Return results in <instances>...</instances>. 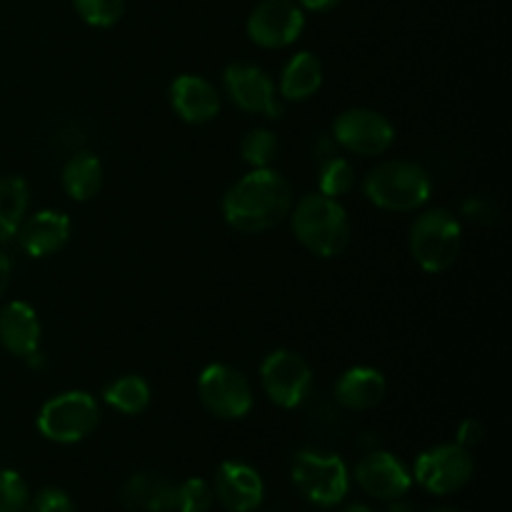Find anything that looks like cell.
I'll use <instances>...</instances> for the list:
<instances>
[{
	"mask_svg": "<svg viewBox=\"0 0 512 512\" xmlns=\"http://www.w3.org/2000/svg\"><path fill=\"white\" fill-rule=\"evenodd\" d=\"M293 210V188L273 168L250 170L223 198V218L240 233H265Z\"/></svg>",
	"mask_w": 512,
	"mask_h": 512,
	"instance_id": "cell-1",
	"label": "cell"
},
{
	"mask_svg": "<svg viewBox=\"0 0 512 512\" xmlns=\"http://www.w3.org/2000/svg\"><path fill=\"white\" fill-rule=\"evenodd\" d=\"M293 233L310 253L338 258L350 245L348 213L335 198L310 193L293 208Z\"/></svg>",
	"mask_w": 512,
	"mask_h": 512,
	"instance_id": "cell-2",
	"label": "cell"
},
{
	"mask_svg": "<svg viewBox=\"0 0 512 512\" xmlns=\"http://www.w3.org/2000/svg\"><path fill=\"white\" fill-rule=\"evenodd\" d=\"M368 200L390 213H413L433 195V180L413 160H383L363 180Z\"/></svg>",
	"mask_w": 512,
	"mask_h": 512,
	"instance_id": "cell-3",
	"label": "cell"
},
{
	"mask_svg": "<svg viewBox=\"0 0 512 512\" xmlns=\"http://www.w3.org/2000/svg\"><path fill=\"white\" fill-rule=\"evenodd\" d=\"M463 228L445 208L425 210L410 228V253L425 273H445L458 260Z\"/></svg>",
	"mask_w": 512,
	"mask_h": 512,
	"instance_id": "cell-4",
	"label": "cell"
},
{
	"mask_svg": "<svg viewBox=\"0 0 512 512\" xmlns=\"http://www.w3.org/2000/svg\"><path fill=\"white\" fill-rule=\"evenodd\" d=\"M293 483L308 503L333 508L348 498L350 473L340 455L303 450L293 460Z\"/></svg>",
	"mask_w": 512,
	"mask_h": 512,
	"instance_id": "cell-5",
	"label": "cell"
},
{
	"mask_svg": "<svg viewBox=\"0 0 512 512\" xmlns=\"http://www.w3.org/2000/svg\"><path fill=\"white\" fill-rule=\"evenodd\" d=\"M100 423L98 400L85 390H68L40 408L38 430L45 440L73 445L88 438Z\"/></svg>",
	"mask_w": 512,
	"mask_h": 512,
	"instance_id": "cell-6",
	"label": "cell"
},
{
	"mask_svg": "<svg viewBox=\"0 0 512 512\" xmlns=\"http://www.w3.org/2000/svg\"><path fill=\"white\" fill-rule=\"evenodd\" d=\"M198 395L203 408L220 420H240L253 410L250 380L233 365H208L198 378Z\"/></svg>",
	"mask_w": 512,
	"mask_h": 512,
	"instance_id": "cell-7",
	"label": "cell"
},
{
	"mask_svg": "<svg viewBox=\"0 0 512 512\" xmlns=\"http://www.w3.org/2000/svg\"><path fill=\"white\" fill-rule=\"evenodd\" d=\"M260 383L278 408L293 410L303 405L313 390V368L295 350H275L260 365Z\"/></svg>",
	"mask_w": 512,
	"mask_h": 512,
	"instance_id": "cell-8",
	"label": "cell"
},
{
	"mask_svg": "<svg viewBox=\"0 0 512 512\" xmlns=\"http://www.w3.org/2000/svg\"><path fill=\"white\" fill-rule=\"evenodd\" d=\"M473 473V455L458 443L435 445L415 460V480L433 495L458 493L470 483Z\"/></svg>",
	"mask_w": 512,
	"mask_h": 512,
	"instance_id": "cell-9",
	"label": "cell"
},
{
	"mask_svg": "<svg viewBox=\"0 0 512 512\" xmlns=\"http://www.w3.org/2000/svg\"><path fill=\"white\" fill-rule=\"evenodd\" d=\"M333 138L348 153L378 158L395 143V128L383 113L370 108H348L333 125Z\"/></svg>",
	"mask_w": 512,
	"mask_h": 512,
	"instance_id": "cell-10",
	"label": "cell"
},
{
	"mask_svg": "<svg viewBox=\"0 0 512 512\" xmlns=\"http://www.w3.org/2000/svg\"><path fill=\"white\" fill-rule=\"evenodd\" d=\"M225 93L245 113L263 115L268 120L283 118L285 108L280 100L278 88L263 68L250 63H233L225 68L223 75Z\"/></svg>",
	"mask_w": 512,
	"mask_h": 512,
	"instance_id": "cell-11",
	"label": "cell"
},
{
	"mask_svg": "<svg viewBox=\"0 0 512 512\" xmlns=\"http://www.w3.org/2000/svg\"><path fill=\"white\" fill-rule=\"evenodd\" d=\"M303 28V8L293 0H263L248 18L250 40L268 50L293 45L303 33Z\"/></svg>",
	"mask_w": 512,
	"mask_h": 512,
	"instance_id": "cell-12",
	"label": "cell"
},
{
	"mask_svg": "<svg viewBox=\"0 0 512 512\" xmlns=\"http://www.w3.org/2000/svg\"><path fill=\"white\" fill-rule=\"evenodd\" d=\"M355 480L370 498L385 503L403 498L413 485V475L403 460L385 450H368V455L355 465Z\"/></svg>",
	"mask_w": 512,
	"mask_h": 512,
	"instance_id": "cell-13",
	"label": "cell"
},
{
	"mask_svg": "<svg viewBox=\"0 0 512 512\" xmlns=\"http://www.w3.org/2000/svg\"><path fill=\"white\" fill-rule=\"evenodd\" d=\"M213 495L225 510L253 512L263 503L265 485L258 470L245 463L228 460V463H223L215 470Z\"/></svg>",
	"mask_w": 512,
	"mask_h": 512,
	"instance_id": "cell-14",
	"label": "cell"
},
{
	"mask_svg": "<svg viewBox=\"0 0 512 512\" xmlns=\"http://www.w3.org/2000/svg\"><path fill=\"white\" fill-rule=\"evenodd\" d=\"M170 105L180 120L190 125H205L218 118L220 95L203 75H178L170 85Z\"/></svg>",
	"mask_w": 512,
	"mask_h": 512,
	"instance_id": "cell-15",
	"label": "cell"
},
{
	"mask_svg": "<svg viewBox=\"0 0 512 512\" xmlns=\"http://www.w3.org/2000/svg\"><path fill=\"white\" fill-rule=\"evenodd\" d=\"M20 248L30 258H48L68 245L70 240V218L63 210H38L23 220L18 230Z\"/></svg>",
	"mask_w": 512,
	"mask_h": 512,
	"instance_id": "cell-16",
	"label": "cell"
},
{
	"mask_svg": "<svg viewBox=\"0 0 512 512\" xmlns=\"http://www.w3.org/2000/svg\"><path fill=\"white\" fill-rule=\"evenodd\" d=\"M388 393V380L380 370L368 368V365H358L340 375L335 383V400L343 405L345 410L353 413H365V410L378 408Z\"/></svg>",
	"mask_w": 512,
	"mask_h": 512,
	"instance_id": "cell-17",
	"label": "cell"
},
{
	"mask_svg": "<svg viewBox=\"0 0 512 512\" xmlns=\"http://www.w3.org/2000/svg\"><path fill=\"white\" fill-rule=\"evenodd\" d=\"M0 343L18 358L40 350V320L33 305L23 300H13L0 310Z\"/></svg>",
	"mask_w": 512,
	"mask_h": 512,
	"instance_id": "cell-18",
	"label": "cell"
},
{
	"mask_svg": "<svg viewBox=\"0 0 512 512\" xmlns=\"http://www.w3.org/2000/svg\"><path fill=\"white\" fill-rule=\"evenodd\" d=\"M175 488L178 485L158 473H135L120 488V503L130 512H173Z\"/></svg>",
	"mask_w": 512,
	"mask_h": 512,
	"instance_id": "cell-19",
	"label": "cell"
},
{
	"mask_svg": "<svg viewBox=\"0 0 512 512\" xmlns=\"http://www.w3.org/2000/svg\"><path fill=\"white\" fill-rule=\"evenodd\" d=\"M320 85H323V63L318 55L303 50L285 63L283 75H280V95L285 100L300 103V100L313 98Z\"/></svg>",
	"mask_w": 512,
	"mask_h": 512,
	"instance_id": "cell-20",
	"label": "cell"
},
{
	"mask_svg": "<svg viewBox=\"0 0 512 512\" xmlns=\"http://www.w3.org/2000/svg\"><path fill=\"white\" fill-rule=\"evenodd\" d=\"M103 163L98 160V155L88 153H75L73 158L65 163L63 168V190L78 203H85V200H93L95 195L103 188Z\"/></svg>",
	"mask_w": 512,
	"mask_h": 512,
	"instance_id": "cell-21",
	"label": "cell"
},
{
	"mask_svg": "<svg viewBox=\"0 0 512 512\" xmlns=\"http://www.w3.org/2000/svg\"><path fill=\"white\" fill-rule=\"evenodd\" d=\"M28 213V185L23 178H0V243L15 238Z\"/></svg>",
	"mask_w": 512,
	"mask_h": 512,
	"instance_id": "cell-22",
	"label": "cell"
},
{
	"mask_svg": "<svg viewBox=\"0 0 512 512\" xmlns=\"http://www.w3.org/2000/svg\"><path fill=\"white\" fill-rule=\"evenodd\" d=\"M150 385L140 375H123L105 388L103 400L123 415H140L150 405Z\"/></svg>",
	"mask_w": 512,
	"mask_h": 512,
	"instance_id": "cell-23",
	"label": "cell"
},
{
	"mask_svg": "<svg viewBox=\"0 0 512 512\" xmlns=\"http://www.w3.org/2000/svg\"><path fill=\"white\" fill-rule=\"evenodd\" d=\"M278 153V138H275V133H270L265 128L250 130V133H245L243 143H240V155H243V160L253 170L273 168V163L278 160Z\"/></svg>",
	"mask_w": 512,
	"mask_h": 512,
	"instance_id": "cell-24",
	"label": "cell"
},
{
	"mask_svg": "<svg viewBox=\"0 0 512 512\" xmlns=\"http://www.w3.org/2000/svg\"><path fill=\"white\" fill-rule=\"evenodd\" d=\"M355 185V168L350 165V160H345L343 155H335V158L320 163V193L328 195V198H343L353 190Z\"/></svg>",
	"mask_w": 512,
	"mask_h": 512,
	"instance_id": "cell-25",
	"label": "cell"
},
{
	"mask_svg": "<svg viewBox=\"0 0 512 512\" xmlns=\"http://www.w3.org/2000/svg\"><path fill=\"white\" fill-rule=\"evenodd\" d=\"M80 18L93 28H110L125 13V0H73Z\"/></svg>",
	"mask_w": 512,
	"mask_h": 512,
	"instance_id": "cell-26",
	"label": "cell"
},
{
	"mask_svg": "<svg viewBox=\"0 0 512 512\" xmlns=\"http://www.w3.org/2000/svg\"><path fill=\"white\" fill-rule=\"evenodd\" d=\"M213 500V485L203 478H190L175 488V512H208Z\"/></svg>",
	"mask_w": 512,
	"mask_h": 512,
	"instance_id": "cell-27",
	"label": "cell"
},
{
	"mask_svg": "<svg viewBox=\"0 0 512 512\" xmlns=\"http://www.w3.org/2000/svg\"><path fill=\"white\" fill-rule=\"evenodd\" d=\"M28 503V483L15 470H0V512H23Z\"/></svg>",
	"mask_w": 512,
	"mask_h": 512,
	"instance_id": "cell-28",
	"label": "cell"
},
{
	"mask_svg": "<svg viewBox=\"0 0 512 512\" xmlns=\"http://www.w3.org/2000/svg\"><path fill=\"white\" fill-rule=\"evenodd\" d=\"M463 215L475 225H493L495 220H498L500 210L490 198H485V195H475V198H468L463 203Z\"/></svg>",
	"mask_w": 512,
	"mask_h": 512,
	"instance_id": "cell-29",
	"label": "cell"
},
{
	"mask_svg": "<svg viewBox=\"0 0 512 512\" xmlns=\"http://www.w3.org/2000/svg\"><path fill=\"white\" fill-rule=\"evenodd\" d=\"M33 512H75V503L65 490L43 488L35 495Z\"/></svg>",
	"mask_w": 512,
	"mask_h": 512,
	"instance_id": "cell-30",
	"label": "cell"
},
{
	"mask_svg": "<svg viewBox=\"0 0 512 512\" xmlns=\"http://www.w3.org/2000/svg\"><path fill=\"white\" fill-rule=\"evenodd\" d=\"M483 438H485L483 423H480V420H475V418H468V420H463V423H460L458 440H455V443L463 445L465 450H473V448H478L480 443H483Z\"/></svg>",
	"mask_w": 512,
	"mask_h": 512,
	"instance_id": "cell-31",
	"label": "cell"
},
{
	"mask_svg": "<svg viewBox=\"0 0 512 512\" xmlns=\"http://www.w3.org/2000/svg\"><path fill=\"white\" fill-rule=\"evenodd\" d=\"M313 153H315V158L320 160V163H325V160H330V158H335V155H338V143H335V138L320 135V138L315 140V145H313Z\"/></svg>",
	"mask_w": 512,
	"mask_h": 512,
	"instance_id": "cell-32",
	"label": "cell"
},
{
	"mask_svg": "<svg viewBox=\"0 0 512 512\" xmlns=\"http://www.w3.org/2000/svg\"><path fill=\"white\" fill-rule=\"evenodd\" d=\"M10 275H13V263H10L8 255H5L3 250H0V298H3L5 290H8Z\"/></svg>",
	"mask_w": 512,
	"mask_h": 512,
	"instance_id": "cell-33",
	"label": "cell"
},
{
	"mask_svg": "<svg viewBox=\"0 0 512 512\" xmlns=\"http://www.w3.org/2000/svg\"><path fill=\"white\" fill-rule=\"evenodd\" d=\"M338 3L340 0H298V5H303V8H308V10H315V13L333 10Z\"/></svg>",
	"mask_w": 512,
	"mask_h": 512,
	"instance_id": "cell-34",
	"label": "cell"
},
{
	"mask_svg": "<svg viewBox=\"0 0 512 512\" xmlns=\"http://www.w3.org/2000/svg\"><path fill=\"white\" fill-rule=\"evenodd\" d=\"M385 512H415V508L410 503H405L403 498H398V500H390L388 510Z\"/></svg>",
	"mask_w": 512,
	"mask_h": 512,
	"instance_id": "cell-35",
	"label": "cell"
},
{
	"mask_svg": "<svg viewBox=\"0 0 512 512\" xmlns=\"http://www.w3.org/2000/svg\"><path fill=\"white\" fill-rule=\"evenodd\" d=\"M340 512H373L368 508V505H363V503H353V505H348V508H343Z\"/></svg>",
	"mask_w": 512,
	"mask_h": 512,
	"instance_id": "cell-36",
	"label": "cell"
},
{
	"mask_svg": "<svg viewBox=\"0 0 512 512\" xmlns=\"http://www.w3.org/2000/svg\"><path fill=\"white\" fill-rule=\"evenodd\" d=\"M430 512H460V510H455V508H435V510H430Z\"/></svg>",
	"mask_w": 512,
	"mask_h": 512,
	"instance_id": "cell-37",
	"label": "cell"
}]
</instances>
